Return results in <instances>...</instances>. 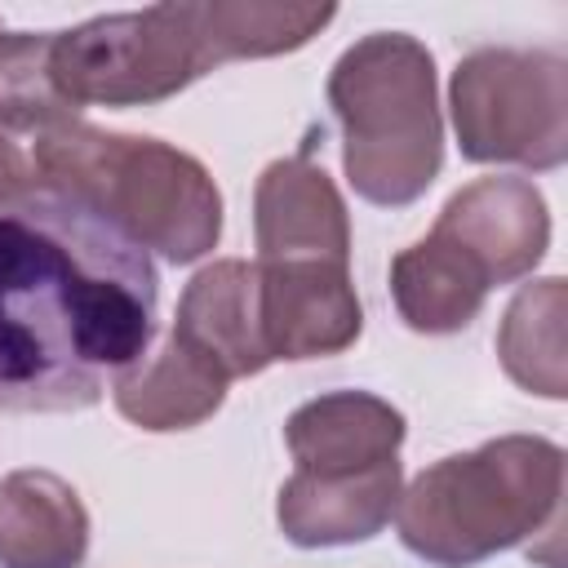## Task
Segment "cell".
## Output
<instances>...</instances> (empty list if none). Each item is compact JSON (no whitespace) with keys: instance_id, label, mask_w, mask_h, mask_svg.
<instances>
[{"instance_id":"1","label":"cell","mask_w":568,"mask_h":568,"mask_svg":"<svg viewBox=\"0 0 568 568\" xmlns=\"http://www.w3.org/2000/svg\"><path fill=\"white\" fill-rule=\"evenodd\" d=\"M151 257L89 204L36 186L0 209V408H93L155 337Z\"/></svg>"},{"instance_id":"2","label":"cell","mask_w":568,"mask_h":568,"mask_svg":"<svg viewBox=\"0 0 568 568\" xmlns=\"http://www.w3.org/2000/svg\"><path fill=\"white\" fill-rule=\"evenodd\" d=\"M31 169L44 186L89 204L142 253L155 248L173 266L204 257L222 235V195L209 169L160 138L71 120L36 138Z\"/></svg>"},{"instance_id":"3","label":"cell","mask_w":568,"mask_h":568,"mask_svg":"<svg viewBox=\"0 0 568 568\" xmlns=\"http://www.w3.org/2000/svg\"><path fill=\"white\" fill-rule=\"evenodd\" d=\"M564 448L501 435L422 470L395 506L399 541L435 568H475L497 550L559 528Z\"/></svg>"},{"instance_id":"4","label":"cell","mask_w":568,"mask_h":568,"mask_svg":"<svg viewBox=\"0 0 568 568\" xmlns=\"http://www.w3.org/2000/svg\"><path fill=\"white\" fill-rule=\"evenodd\" d=\"M328 106L342 124V164L368 204H413L444 164L435 58L404 31L355 40L333 75Z\"/></svg>"},{"instance_id":"5","label":"cell","mask_w":568,"mask_h":568,"mask_svg":"<svg viewBox=\"0 0 568 568\" xmlns=\"http://www.w3.org/2000/svg\"><path fill=\"white\" fill-rule=\"evenodd\" d=\"M213 67H222V58L209 36L204 0L89 18L71 31H53L49 44L53 84L75 111L151 106L182 93Z\"/></svg>"},{"instance_id":"6","label":"cell","mask_w":568,"mask_h":568,"mask_svg":"<svg viewBox=\"0 0 568 568\" xmlns=\"http://www.w3.org/2000/svg\"><path fill=\"white\" fill-rule=\"evenodd\" d=\"M457 146L475 164L568 160V62L550 49H475L448 84Z\"/></svg>"},{"instance_id":"7","label":"cell","mask_w":568,"mask_h":568,"mask_svg":"<svg viewBox=\"0 0 568 568\" xmlns=\"http://www.w3.org/2000/svg\"><path fill=\"white\" fill-rule=\"evenodd\" d=\"M271 359H320L355 346L364 306L337 262H253Z\"/></svg>"},{"instance_id":"8","label":"cell","mask_w":568,"mask_h":568,"mask_svg":"<svg viewBox=\"0 0 568 568\" xmlns=\"http://www.w3.org/2000/svg\"><path fill=\"white\" fill-rule=\"evenodd\" d=\"M430 231L453 240L493 288L532 275L550 244V213L528 178H479L444 204Z\"/></svg>"},{"instance_id":"9","label":"cell","mask_w":568,"mask_h":568,"mask_svg":"<svg viewBox=\"0 0 568 568\" xmlns=\"http://www.w3.org/2000/svg\"><path fill=\"white\" fill-rule=\"evenodd\" d=\"M257 262H351V217L333 178L306 155L262 169L253 195Z\"/></svg>"},{"instance_id":"10","label":"cell","mask_w":568,"mask_h":568,"mask_svg":"<svg viewBox=\"0 0 568 568\" xmlns=\"http://www.w3.org/2000/svg\"><path fill=\"white\" fill-rule=\"evenodd\" d=\"M284 444L302 475L315 479L364 475L399 457L404 413L368 390H333L306 399L284 422Z\"/></svg>"},{"instance_id":"11","label":"cell","mask_w":568,"mask_h":568,"mask_svg":"<svg viewBox=\"0 0 568 568\" xmlns=\"http://www.w3.org/2000/svg\"><path fill=\"white\" fill-rule=\"evenodd\" d=\"M404 493V470L399 457L364 470V475H342V479H315L293 470L280 488L275 519L293 546H351L377 537Z\"/></svg>"},{"instance_id":"12","label":"cell","mask_w":568,"mask_h":568,"mask_svg":"<svg viewBox=\"0 0 568 568\" xmlns=\"http://www.w3.org/2000/svg\"><path fill=\"white\" fill-rule=\"evenodd\" d=\"M173 333L186 337L191 346H200L204 355H213L231 382L253 377L266 364H275L266 351V337H262L257 266L240 262V257L204 266L178 302Z\"/></svg>"},{"instance_id":"13","label":"cell","mask_w":568,"mask_h":568,"mask_svg":"<svg viewBox=\"0 0 568 568\" xmlns=\"http://www.w3.org/2000/svg\"><path fill=\"white\" fill-rule=\"evenodd\" d=\"M226 386L222 364L169 328L155 355H142L111 382V399L142 430H186L222 408Z\"/></svg>"},{"instance_id":"14","label":"cell","mask_w":568,"mask_h":568,"mask_svg":"<svg viewBox=\"0 0 568 568\" xmlns=\"http://www.w3.org/2000/svg\"><path fill=\"white\" fill-rule=\"evenodd\" d=\"M89 515L75 488L53 470H13L0 479V568H80Z\"/></svg>"},{"instance_id":"15","label":"cell","mask_w":568,"mask_h":568,"mask_svg":"<svg viewBox=\"0 0 568 568\" xmlns=\"http://www.w3.org/2000/svg\"><path fill=\"white\" fill-rule=\"evenodd\" d=\"M390 293L408 328L457 333L479 315L488 280L453 240L430 231L390 262Z\"/></svg>"},{"instance_id":"16","label":"cell","mask_w":568,"mask_h":568,"mask_svg":"<svg viewBox=\"0 0 568 568\" xmlns=\"http://www.w3.org/2000/svg\"><path fill=\"white\" fill-rule=\"evenodd\" d=\"M564 280H537L524 284L515 293V302L501 315L497 328V355L501 368L510 373V382H519L532 395L546 399H564L568 395V377H564Z\"/></svg>"},{"instance_id":"17","label":"cell","mask_w":568,"mask_h":568,"mask_svg":"<svg viewBox=\"0 0 568 568\" xmlns=\"http://www.w3.org/2000/svg\"><path fill=\"white\" fill-rule=\"evenodd\" d=\"M209 36L222 62L293 53L320 36L337 9L333 4H284V0H204Z\"/></svg>"},{"instance_id":"18","label":"cell","mask_w":568,"mask_h":568,"mask_svg":"<svg viewBox=\"0 0 568 568\" xmlns=\"http://www.w3.org/2000/svg\"><path fill=\"white\" fill-rule=\"evenodd\" d=\"M49 44H53V31H44V36L4 31V22H0V129L40 138L49 129L80 120V111L53 84Z\"/></svg>"},{"instance_id":"19","label":"cell","mask_w":568,"mask_h":568,"mask_svg":"<svg viewBox=\"0 0 568 568\" xmlns=\"http://www.w3.org/2000/svg\"><path fill=\"white\" fill-rule=\"evenodd\" d=\"M31 186H36L31 155H27L18 142H9V138L0 133V209H9L13 200H22Z\"/></svg>"}]
</instances>
